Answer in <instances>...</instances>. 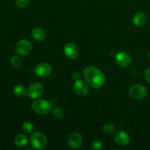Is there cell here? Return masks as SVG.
Returning a JSON list of instances; mask_svg holds the SVG:
<instances>
[{
  "instance_id": "obj_1",
  "label": "cell",
  "mask_w": 150,
  "mask_h": 150,
  "mask_svg": "<svg viewBox=\"0 0 150 150\" xmlns=\"http://www.w3.org/2000/svg\"><path fill=\"white\" fill-rule=\"evenodd\" d=\"M83 77L92 87L98 89L103 86L105 79L103 73L94 66H87L83 69Z\"/></svg>"
},
{
  "instance_id": "obj_2",
  "label": "cell",
  "mask_w": 150,
  "mask_h": 150,
  "mask_svg": "<svg viewBox=\"0 0 150 150\" xmlns=\"http://www.w3.org/2000/svg\"><path fill=\"white\" fill-rule=\"evenodd\" d=\"M30 143L35 149H42L47 146L48 139L43 133L35 132L30 136Z\"/></svg>"
},
{
  "instance_id": "obj_3",
  "label": "cell",
  "mask_w": 150,
  "mask_h": 150,
  "mask_svg": "<svg viewBox=\"0 0 150 150\" xmlns=\"http://www.w3.org/2000/svg\"><path fill=\"white\" fill-rule=\"evenodd\" d=\"M32 109L37 114L44 115L51 111V104L45 100H37L32 103Z\"/></svg>"
},
{
  "instance_id": "obj_4",
  "label": "cell",
  "mask_w": 150,
  "mask_h": 150,
  "mask_svg": "<svg viewBox=\"0 0 150 150\" xmlns=\"http://www.w3.org/2000/svg\"><path fill=\"white\" fill-rule=\"evenodd\" d=\"M129 95L133 99H144L147 95V89L142 84H135L129 89Z\"/></svg>"
},
{
  "instance_id": "obj_5",
  "label": "cell",
  "mask_w": 150,
  "mask_h": 150,
  "mask_svg": "<svg viewBox=\"0 0 150 150\" xmlns=\"http://www.w3.org/2000/svg\"><path fill=\"white\" fill-rule=\"evenodd\" d=\"M32 50V45L30 41L27 40H21L16 43L15 46V51L17 54L21 56H26L29 54Z\"/></svg>"
},
{
  "instance_id": "obj_6",
  "label": "cell",
  "mask_w": 150,
  "mask_h": 150,
  "mask_svg": "<svg viewBox=\"0 0 150 150\" xmlns=\"http://www.w3.org/2000/svg\"><path fill=\"white\" fill-rule=\"evenodd\" d=\"M44 88L42 83H34L29 86L26 90V95L32 99H38L43 93Z\"/></svg>"
},
{
  "instance_id": "obj_7",
  "label": "cell",
  "mask_w": 150,
  "mask_h": 150,
  "mask_svg": "<svg viewBox=\"0 0 150 150\" xmlns=\"http://www.w3.org/2000/svg\"><path fill=\"white\" fill-rule=\"evenodd\" d=\"M52 72V67L48 63H40L35 68V73L38 76L45 78L49 76Z\"/></svg>"
},
{
  "instance_id": "obj_8",
  "label": "cell",
  "mask_w": 150,
  "mask_h": 150,
  "mask_svg": "<svg viewBox=\"0 0 150 150\" xmlns=\"http://www.w3.org/2000/svg\"><path fill=\"white\" fill-rule=\"evenodd\" d=\"M115 61L119 66L122 67H126L130 65L131 62L130 56L125 51H120L116 55Z\"/></svg>"
},
{
  "instance_id": "obj_9",
  "label": "cell",
  "mask_w": 150,
  "mask_h": 150,
  "mask_svg": "<svg viewBox=\"0 0 150 150\" xmlns=\"http://www.w3.org/2000/svg\"><path fill=\"white\" fill-rule=\"evenodd\" d=\"M73 91L79 96L84 97L89 93V87L86 83L79 80L75 81L74 84H73Z\"/></svg>"
},
{
  "instance_id": "obj_10",
  "label": "cell",
  "mask_w": 150,
  "mask_h": 150,
  "mask_svg": "<svg viewBox=\"0 0 150 150\" xmlns=\"http://www.w3.org/2000/svg\"><path fill=\"white\" fill-rule=\"evenodd\" d=\"M64 54L66 57L70 59H74L77 57L78 54H79V50H78L77 46L75 44L72 42H68L65 44L63 48Z\"/></svg>"
},
{
  "instance_id": "obj_11",
  "label": "cell",
  "mask_w": 150,
  "mask_h": 150,
  "mask_svg": "<svg viewBox=\"0 0 150 150\" xmlns=\"http://www.w3.org/2000/svg\"><path fill=\"white\" fill-rule=\"evenodd\" d=\"M114 142L120 146H126L130 142V137L125 131H119L114 135Z\"/></svg>"
},
{
  "instance_id": "obj_12",
  "label": "cell",
  "mask_w": 150,
  "mask_h": 150,
  "mask_svg": "<svg viewBox=\"0 0 150 150\" xmlns=\"http://www.w3.org/2000/svg\"><path fill=\"white\" fill-rule=\"evenodd\" d=\"M82 144V136L79 133H73L68 139V144L73 149H77Z\"/></svg>"
},
{
  "instance_id": "obj_13",
  "label": "cell",
  "mask_w": 150,
  "mask_h": 150,
  "mask_svg": "<svg viewBox=\"0 0 150 150\" xmlns=\"http://www.w3.org/2000/svg\"><path fill=\"white\" fill-rule=\"evenodd\" d=\"M146 16L142 12H139L136 13L133 18V23L137 27H142L146 23Z\"/></svg>"
},
{
  "instance_id": "obj_14",
  "label": "cell",
  "mask_w": 150,
  "mask_h": 150,
  "mask_svg": "<svg viewBox=\"0 0 150 150\" xmlns=\"http://www.w3.org/2000/svg\"><path fill=\"white\" fill-rule=\"evenodd\" d=\"M32 38L38 41H42L46 37L45 30L40 27H35L32 31Z\"/></svg>"
},
{
  "instance_id": "obj_15",
  "label": "cell",
  "mask_w": 150,
  "mask_h": 150,
  "mask_svg": "<svg viewBox=\"0 0 150 150\" xmlns=\"http://www.w3.org/2000/svg\"><path fill=\"white\" fill-rule=\"evenodd\" d=\"M15 144L19 147L25 146L28 143V138L24 134H18L16 136L14 140Z\"/></svg>"
},
{
  "instance_id": "obj_16",
  "label": "cell",
  "mask_w": 150,
  "mask_h": 150,
  "mask_svg": "<svg viewBox=\"0 0 150 150\" xmlns=\"http://www.w3.org/2000/svg\"><path fill=\"white\" fill-rule=\"evenodd\" d=\"M13 92H14L15 95L16 96L19 97V98H23V97H24L26 95V89L21 84H18L15 86L14 89H13Z\"/></svg>"
},
{
  "instance_id": "obj_17",
  "label": "cell",
  "mask_w": 150,
  "mask_h": 150,
  "mask_svg": "<svg viewBox=\"0 0 150 150\" xmlns=\"http://www.w3.org/2000/svg\"><path fill=\"white\" fill-rule=\"evenodd\" d=\"M10 63H11L12 66L13 67H15V68H19L22 64V60L18 56L14 55L11 57Z\"/></svg>"
},
{
  "instance_id": "obj_18",
  "label": "cell",
  "mask_w": 150,
  "mask_h": 150,
  "mask_svg": "<svg viewBox=\"0 0 150 150\" xmlns=\"http://www.w3.org/2000/svg\"><path fill=\"white\" fill-rule=\"evenodd\" d=\"M22 129L26 133H32L34 130V126L29 122H25L22 125Z\"/></svg>"
},
{
  "instance_id": "obj_19",
  "label": "cell",
  "mask_w": 150,
  "mask_h": 150,
  "mask_svg": "<svg viewBox=\"0 0 150 150\" xmlns=\"http://www.w3.org/2000/svg\"><path fill=\"white\" fill-rule=\"evenodd\" d=\"M115 130V127L112 124H106L103 127V131L105 134H111Z\"/></svg>"
},
{
  "instance_id": "obj_20",
  "label": "cell",
  "mask_w": 150,
  "mask_h": 150,
  "mask_svg": "<svg viewBox=\"0 0 150 150\" xmlns=\"http://www.w3.org/2000/svg\"><path fill=\"white\" fill-rule=\"evenodd\" d=\"M30 2V0H16V6L18 8H24Z\"/></svg>"
},
{
  "instance_id": "obj_21",
  "label": "cell",
  "mask_w": 150,
  "mask_h": 150,
  "mask_svg": "<svg viewBox=\"0 0 150 150\" xmlns=\"http://www.w3.org/2000/svg\"><path fill=\"white\" fill-rule=\"evenodd\" d=\"M52 115L56 119H60L63 117V111L59 108H55L52 110Z\"/></svg>"
},
{
  "instance_id": "obj_22",
  "label": "cell",
  "mask_w": 150,
  "mask_h": 150,
  "mask_svg": "<svg viewBox=\"0 0 150 150\" xmlns=\"http://www.w3.org/2000/svg\"><path fill=\"white\" fill-rule=\"evenodd\" d=\"M103 147V144L100 141L95 140L92 144V148L95 150H100Z\"/></svg>"
},
{
  "instance_id": "obj_23",
  "label": "cell",
  "mask_w": 150,
  "mask_h": 150,
  "mask_svg": "<svg viewBox=\"0 0 150 150\" xmlns=\"http://www.w3.org/2000/svg\"><path fill=\"white\" fill-rule=\"evenodd\" d=\"M72 78H73V79L75 81L80 80L81 79L80 73H79V72H76V71L73 72V74H72Z\"/></svg>"
},
{
  "instance_id": "obj_24",
  "label": "cell",
  "mask_w": 150,
  "mask_h": 150,
  "mask_svg": "<svg viewBox=\"0 0 150 150\" xmlns=\"http://www.w3.org/2000/svg\"><path fill=\"white\" fill-rule=\"evenodd\" d=\"M144 77L145 79H146V80L147 81L148 83H150V67H149V68H147L145 70Z\"/></svg>"
},
{
  "instance_id": "obj_25",
  "label": "cell",
  "mask_w": 150,
  "mask_h": 150,
  "mask_svg": "<svg viewBox=\"0 0 150 150\" xmlns=\"http://www.w3.org/2000/svg\"><path fill=\"white\" fill-rule=\"evenodd\" d=\"M149 61H150V53H149Z\"/></svg>"
}]
</instances>
